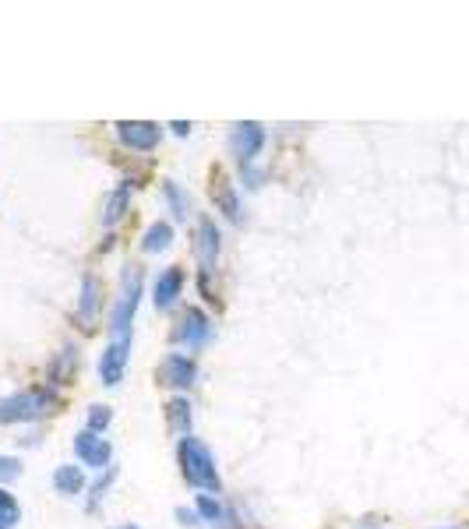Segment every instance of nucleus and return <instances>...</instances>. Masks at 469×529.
Masks as SVG:
<instances>
[{
  "mask_svg": "<svg viewBox=\"0 0 469 529\" xmlns=\"http://www.w3.org/2000/svg\"><path fill=\"white\" fill-rule=\"evenodd\" d=\"M180 470H184V480L191 487H198V491H223V480H219V470H216V455L209 452V445L201 438H194V434H187V438H180Z\"/></svg>",
  "mask_w": 469,
  "mask_h": 529,
  "instance_id": "f257e3e1",
  "label": "nucleus"
},
{
  "mask_svg": "<svg viewBox=\"0 0 469 529\" xmlns=\"http://www.w3.org/2000/svg\"><path fill=\"white\" fill-rule=\"evenodd\" d=\"M138 300H142V269L127 265L124 276H120V297L113 300V307H110V339L113 343H131Z\"/></svg>",
  "mask_w": 469,
  "mask_h": 529,
  "instance_id": "f03ea898",
  "label": "nucleus"
},
{
  "mask_svg": "<svg viewBox=\"0 0 469 529\" xmlns=\"http://www.w3.org/2000/svg\"><path fill=\"white\" fill-rule=\"evenodd\" d=\"M57 410V395L50 388H29L11 399H0V424H29V420H43L46 413Z\"/></svg>",
  "mask_w": 469,
  "mask_h": 529,
  "instance_id": "7ed1b4c3",
  "label": "nucleus"
},
{
  "mask_svg": "<svg viewBox=\"0 0 469 529\" xmlns=\"http://www.w3.org/2000/svg\"><path fill=\"white\" fill-rule=\"evenodd\" d=\"M117 138L131 152H152L159 145V138H163V127L152 124V120H120Z\"/></svg>",
  "mask_w": 469,
  "mask_h": 529,
  "instance_id": "20e7f679",
  "label": "nucleus"
},
{
  "mask_svg": "<svg viewBox=\"0 0 469 529\" xmlns=\"http://www.w3.org/2000/svg\"><path fill=\"white\" fill-rule=\"evenodd\" d=\"M219 251H223V237H219V226L212 219L201 216L198 219V230H194V254H198L201 269L212 272L219 261Z\"/></svg>",
  "mask_w": 469,
  "mask_h": 529,
  "instance_id": "39448f33",
  "label": "nucleus"
},
{
  "mask_svg": "<svg viewBox=\"0 0 469 529\" xmlns=\"http://www.w3.org/2000/svg\"><path fill=\"white\" fill-rule=\"evenodd\" d=\"M159 381L170 388H191L194 381H198V364H194V357H187V353H166L163 367H159Z\"/></svg>",
  "mask_w": 469,
  "mask_h": 529,
  "instance_id": "423d86ee",
  "label": "nucleus"
},
{
  "mask_svg": "<svg viewBox=\"0 0 469 529\" xmlns=\"http://www.w3.org/2000/svg\"><path fill=\"white\" fill-rule=\"evenodd\" d=\"M177 336V343L191 346V350H201L205 343H212V321L209 314L201 311V307H191V311L184 314V321H180V328L173 332Z\"/></svg>",
  "mask_w": 469,
  "mask_h": 529,
  "instance_id": "0eeeda50",
  "label": "nucleus"
},
{
  "mask_svg": "<svg viewBox=\"0 0 469 529\" xmlns=\"http://www.w3.org/2000/svg\"><path fill=\"white\" fill-rule=\"evenodd\" d=\"M261 145H265V127L261 124H237L230 131V152L240 159V163H254V156L261 152Z\"/></svg>",
  "mask_w": 469,
  "mask_h": 529,
  "instance_id": "6e6552de",
  "label": "nucleus"
},
{
  "mask_svg": "<svg viewBox=\"0 0 469 529\" xmlns=\"http://www.w3.org/2000/svg\"><path fill=\"white\" fill-rule=\"evenodd\" d=\"M75 452L78 459H82V466H92V470H103V466H110L113 459V448L106 438H99L96 431H82L75 438Z\"/></svg>",
  "mask_w": 469,
  "mask_h": 529,
  "instance_id": "1a4fd4ad",
  "label": "nucleus"
},
{
  "mask_svg": "<svg viewBox=\"0 0 469 529\" xmlns=\"http://www.w3.org/2000/svg\"><path fill=\"white\" fill-rule=\"evenodd\" d=\"M127 353H131V343H113L106 346L103 360H99V378H103V385H120V378H124L127 371Z\"/></svg>",
  "mask_w": 469,
  "mask_h": 529,
  "instance_id": "9d476101",
  "label": "nucleus"
},
{
  "mask_svg": "<svg viewBox=\"0 0 469 529\" xmlns=\"http://www.w3.org/2000/svg\"><path fill=\"white\" fill-rule=\"evenodd\" d=\"M99 311H103V283L96 276H85L82 297H78V318H82L85 328H96Z\"/></svg>",
  "mask_w": 469,
  "mask_h": 529,
  "instance_id": "9b49d317",
  "label": "nucleus"
},
{
  "mask_svg": "<svg viewBox=\"0 0 469 529\" xmlns=\"http://www.w3.org/2000/svg\"><path fill=\"white\" fill-rule=\"evenodd\" d=\"M180 290H184V272L173 265V269H166L163 276L156 279V293H152V297H156L159 311H170V307L180 300Z\"/></svg>",
  "mask_w": 469,
  "mask_h": 529,
  "instance_id": "f8f14e48",
  "label": "nucleus"
},
{
  "mask_svg": "<svg viewBox=\"0 0 469 529\" xmlns=\"http://www.w3.org/2000/svg\"><path fill=\"white\" fill-rule=\"evenodd\" d=\"M131 191H134V184H120L117 191L106 198V212H103V226H113V223H120V219L127 216V209H131Z\"/></svg>",
  "mask_w": 469,
  "mask_h": 529,
  "instance_id": "ddd939ff",
  "label": "nucleus"
},
{
  "mask_svg": "<svg viewBox=\"0 0 469 529\" xmlns=\"http://www.w3.org/2000/svg\"><path fill=\"white\" fill-rule=\"evenodd\" d=\"M212 198H216V205L223 209V216L230 219V223H240V198H237V191H233L230 180L219 177L216 187H212Z\"/></svg>",
  "mask_w": 469,
  "mask_h": 529,
  "instance_id": "4468645a",
  "label": "nucleus"
},
{
  "mask_svg": "<svg viewBox=\"0 0 469 529\" xmlns=\"http://www.w3.org/2000/svg\"><path fill=\"white\" fill-rule=\"evenodd\" d=\"M163 198H166V205H170V212H173V219H177V223L191 219V194H187L184 187L177 184V180H166Z\"/></svg>",
  "mask_w": 469,
  "mask_h": 529,
  "instance_id": "2eb2a0df",
  "label": "nucleus"
},
{
  "mask_svg": "<svg viewBox=\"0 0 469 529\" xmlns=\"http://www.w3.org/2000/svg\"><path fill=\"white\" fill-rule=\"evenodd\" d=\"M170 244H173V226L166 223V219L152 223L149 230H145V237H142V251L145 254H159V251H166Z\"/></svg>",
  "mask_w": 469,
  "mask_h": 529,
  "instance_id": "dca6fc26",
  "label": "nucleus"
},
{
  "mask_svg": "<svg viewBox=\"0 0 469 529\" xmlns=\"http://www.w3.org/2000/svg\"><path fill=\"white\" fill-rule=\"evenodd\" d=\"M53 487H57L60 494H82L85 491V473L82 466H60L57 473H53Z\"/></svg>",
  "mask_w": 469,
  "mask_h": 529,
  "instance_id": "f3484780",
  "label": "nucleus"
},
{
  "mask_svg": "<svg viewBox=\"0 0 469 529\" xmlns=\"http://www.w3.org/2000/svg\"><path fill=\"white\" fill-rule=\"evenodd\" d=\"M194 512H198L205 522H216V526H226V522H233L223 501L209 498V494H198V498H194Z\"/></svg>",
  "mask_w": 469,
  "mask_h": 529,
  "instance_id": "a211bd4d",
  "label": "nucleus"
},
{
  "mask_svg": "<svg viewBox=\"0 0 469 529\" xmlns=\"http://www.w3.org/2000/svg\"><path fill=\"white\" fill-rule=\"evenodd\" d=\"M166 420H170L173 431H180L187 438V434H191V403H187V399L166 403Z\"/></svg>",
  "mask_w": 469,
  "mask_h": 529,
  "instance_id": "6ab92c4d",
  "label": "nucleus"
},
{
  "mask_svg": "<svg viewBox=\"0 0 469 529\" xmlns=\"http://www.w3.org/2000/svg\"><path fill=\"white\" fill-rule=\"evenodd\" d=\"M22 522V508L8 494V487H0V529H15Z\"/></svg>",
  "mask_w": 469,
  "mask_h": 529,
  "instance_id": "aec40b11",
  "label": "nucleus"
},
{
  "mask_svg": "<svg viewBox=\"0 0 469 529\" xmlns=\"http://www.w3.org/2000/svg\"><path fill=\"white\" fill-rule=\"evenodd\" d=\"M113 480H117V470H113V466H110V473H103V477L96 480V487H92V494H89V512H96L99 501L106 498V491H110Z\"/></svg>",
  "mask_w": 469,
  "mask_h": 529,
  "instance_id": "412c9836",
  "label": "nucleus"
},
{
  "mask_svg": "<svg viewBox=\"0 0 469 529\" xmlns=\"http://www.w3.org/2000/svg\"><path fill=\"white\" fill-rule=\"evenodd\" d=\"M22 477V462L15 459V455H0V487L11 484V480Z\"/></svg>",
  "mask_w": 469,
  "mask_h": 529,
  "instance_id": "4be33fe9",
  "label": "nucleus"
},
{
  "mask_svg": "<svg viewBox=\"0 0 469 529\" xmlns=\"http://www.w3.org/2000/svg\"><path fill=\"white\" fill-rule=\"evenodd\" d=\"M110 420H113V413L106 410V406H92L89 410V431H103V427H110Z\"/></svg>",
  "mask_w": 469,
  "mask_h": 529,
  "instance_id": "5701e85b",
  "label": "nucleus"
},
{
  "mask_svg": "<svg viewBox=\"0 0 469 529\" xmlns=\"http://www.w3.org/2000/svg\"><path fill=\"white\" fill-rule=\"evenodd\" d=\"M75 364V350H71V346H67L64 353H60V364H50V378L53 381H64L67 378V367Z\"/></svg>",
  "mask_w": 469,
  "mask_h": 529,
  "instance_id": "b1692460",
  "label": "nucleus"
},
{
  "mask_svg": "<svg viewBox=\"0 0 469 529\" xmlns=\"http://www.w3.org/2000/svg\"><path fill=\"white\" fill-rule=\"evenodd\" d=\"M244 180H247V187H261V180H265V173H261L258 166H251V163H247V166H244Z\"/></svg>",
  "mask_w": 469,
  "mask_h": 529,
  "instance_id": "393cba45",
  "label": "nucleus"
},
{
  "mask_svg": "<svg viewBox=\"0 0 469 529\" xmlns=\"http://www.w3.org/2000/svg\"><path fill=\"white\" fill-rule=\"evenodd\" d=\"M177 519L184 522V526H194V522H198L201 515H198V512H191V508H177Z\"/></svg>",
  "mask_w": 469,
  "mask_h": 529,
  "instance_id": "a878e982",
  "label": "nucleus"
},
{
  "mask_svg": "<svg viewBox=\"0 0 469 529\" xmlns=\"http://www.w3.org/2000/svg\"><path fill=\"white\" fill-rule=\"evenodd\" d=\"M173 135H187V131H191V124H187V120H173Z\"/></svg>",
  "mask_w": 469,
  "mask_h": 529,
  "instance_id": "bb28decb",
  "label": "nucleus"
},
{
  "mask_svg": "<svg viewBox=\"0 0 469 529\" xmlns=\"http://www.w3.org/2000/svg\"><path fill=\"white\" fill-rule=\"evenodd\" d=\"M117 529H142V526H117Z\"/></svg>",
  "mask_w": 469,
  "mask_h": 529,
  "instance_id": "cd10ccee",
  "label": "nucleus"
},
{
  "mask_svg": "<svg viewBox=\"0 0 469 529\" xmlns=\"http://www.w3.org/2000/svg\"><path fill=\"white\" fill-rule=\"evenodd\" d=\"M441 529H455V526H441Z\"/></svg>",
  "mask_w": 469,
  "mask_h": 529,
  "instance_id": "c85d7f7f",
  "label": "nucleus"
}]
</instances>
